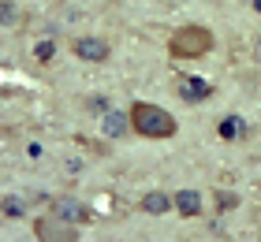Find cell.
<instances>
[{"label": "cell", "instance_id": "obj_1", "mask_svg": "<svg viewBox=\"0 0 261 242\" xmlns=\"http://www.w3.org/2000/svg\"><path fill=\"white\" fill-rule=\"evenodd\" d=\"M130 130H138L142 138H172L175 135V116L168 112V108H161V104H149V101H138V104H130Z\"/></svg>", "mask_w": 261, "mask_h": 242}, {"label": "cell", "instance_id": "obj_2", "mask_svg": "<svg viewBox=\"0 0 261 242\" xmlns=\"http://www.w3.org/2000/svg\"><path fill=\"white\" fill-rule=\"evenodd\" d=\"M213 30L209 26H179L172 34V41H168V52L175 60H198V56H205L213 52Z\"/></svg>", "mask_w": 261, "mask_h": 242}, {"label": "cell", "instance_id": "obj_3", "mask_svg": "<svg viewBox=\"0 0 261 242\" xmlns=\"http://www.w3.org/2000/svg\"><path fill=\"white\" fill-rule=\"evenodd\" d=\"M34 235H38L41 242H75L79 227L60 220L56 212H49V216H38V220H34Z\"/></svg>", "mask_w": 261, "mask_h": 242}, {"label": "cell", "instance_id": "obj_4", "mask_svg": "<svg viewBox=\"0 0 261 242\" xmlns=\"http://www.w3.org/2000/svg\"><path fill=\"white\" fill-rule=\"evenodd\" d=\"M71 52H75L82 64H105L112 56V45L105 38H75L71 41Z\"/></svg>", "mask_w": 261, "mask_h": 242}, {"label": "cell", "instance_id": "obj_5", "mask_svg": "<svg viewBox=\"0 0 261 242\" xmlns=\"http://www.w3.org/2000/svg\"><path fill=\"white\" fill-rule=\"evenodd\" d=\"M175 86H179V97L187 104H201V101H209V97H213V86L205 78H194V75H183Z\"/></svg>", "mask_w": 261, "mask_h": 242}, {"label": "cell", "instance_id": "obj_6", "mask_svg": "<svg viewBox=\"0 0 261 242\" xmlns=\"http://www.w3.org/2000/svg\"><path fill=\"white\" fill-rule=\"evenodd\" d=\"M53 205H56L53 212L60 216V220H67V224H75V227L90 220V209H86V205H82V201H75V198H56Z\"/></svg>", "mask_w": 261, "mask_h": 242}, {"label": "cell", "instance_id": "obj_7", "mask_svg": "<svg viewBox=\"0 0 261 242\" xmlns=\"http://www.w3.org/2000/svg\"><path fill=\"white\" fill-rule=\"evenodd\" d=\"M138 209L149 212V216H164V212H172V194H164V190H146V194H142V201H138Z\"/></svg>", "mask_w": 261, "mask_h": 242}, {"label": "cell", "instance_id": "obj_8", "mask_svg": "<svg viewBox=\"0 0 261 242\" xmlns=\"http://www.w3.org/2000/svg\"><path fill=\"white\" fill-rule=\"evenodd\" d=\"M172 209L179 212V216H198V212H201V194H198V190H179V194H172Z\"/></svg>", "mask_w": 261, "mask_h": 242}, {"label": "cell", "instance_id": "obj_9", "mask_svg": "<svg viewBox=\"0 0 261 242\" xmlns=\"http://www.w3.org/2000/svg\"><path fill=\"white\" fill-rule=\"evenodd\" d=\"M127 127H130V119H127V116H120V112H109V116H105V135L120 138Z\"/></svg>", "mask_w": 261, "mask_h": 242}, {"label": "cell", "instance_id": "obj_10", "mask_svg": "<svg viewBox=\"0 0 261 242\" xmlns=\"http://www.w3.org/2000/svg\"><path fill=\"white\" fill-rule=\"evenodd\" d=\"M220 138H239V130H243V123H239V116H228V119H220Z\"/></svg>", "mask_w": 261, "mask_h": 242}, {"label": "cell", "instance_id": "obj_11", "mask_svg": "<svg viewBox=\"0 0 261 242\" xmlns=\"http://www.w3.org/2000/svg\"><path fill=\"white\" fill-rule=\"evenodd\" d=\"M34 56H38L41 64H49V60H53V41H38V48H34Z\"/></svg>", "mask_w": 261, "mask_h": 242}, {"label": "cell", "instance_id": "obj_12", "mask_svg": "<svg viewBox=\"0 0 261 242\" xmlns=\"http://www.w3.org/2000/svg\"><path fill=\"white\" fill-rule=\"evenodd\" d=\"M4 216H22V201L19 198H8L4 201Z\"/></svg>", "mask_w": 261, "mask_h": 242}, {"label": "cell", "instance_id": "obj_13", "mask_svg": "<svg viewBox=\"0 0 261 242\" xmlns=\"http://www.w3.org/2000/svg\"><path fill=\"white\" fill-rule=\"evenodd\" d=\"M235 201H239L235 194H220V190H217V209H231Z\"/></svg>", "mask_w": 261, "mask_h": 242}, {"label": "cell", "instance_id": "obj_14", "mask_svg": "<svg viewBox=\"0 0 261 242\" xmlns=\"http://www.w3.org/2000/svg\"><path fill=\"white\" fill-rule=\"evenodd\" d=\"M15 19V8H8V4H0V22H11Z\"/></svg>", "mask_w": 261, "mask_h": 242}, {"label": "cell", "instance_id": "obj_15", "mask_svg": "<svg viewBox=\"0 0 261 242\" xmlns=\"http://www.w3.org/2000/svg\"><path fill=\"white\" fill-rule=\"evenodd\" d=\"M254 8H257V11H261V0H254Z\"/></svg>", "mask_w": 261, "mask_h": 242}]
</instances>
